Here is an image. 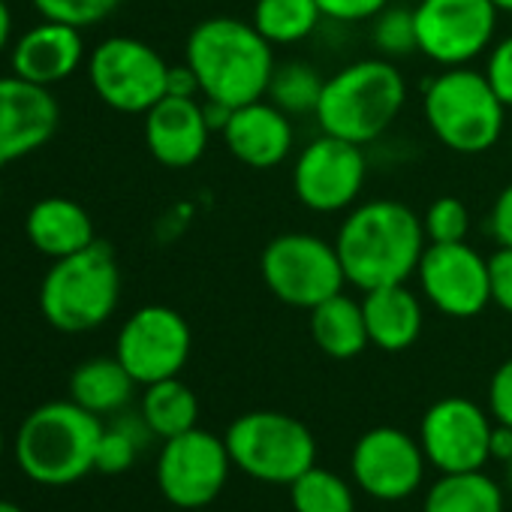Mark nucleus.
<instances>
[{
	"label": "nucleus",
	"instance_id": "1",
	"mask_svg": "<svg viewBox=\"0 0 512 512\" xmlns=\"http://www.w3.org/2000/svg\"><path fill=\"white\" fill-rule=\"evenodd\" d=\"M335 247L347 284L368 293L389 284H407L428 247L422 214L401 199H365L344 211Z\"/></svg>",
	"mask_w": 512,
	"mask_h": 512
},
{
	"label": "nucleus",
	"instance_id": "2",
	"mask_svg": "<svg viewBox=\"0 0 512 512\" xmlns=\"http://www.w3.org/2000/svg\"><path fill=\"white\" fill-rule=\"evenodd\" d=\"M184 61L199 79L205 100L238 109L263 100L275 76V46L235 16H211L187 34Z\"/></svg>",
	"mask_w": 512,
	"mask_h": 512
},
{
	"label": "nucleus",
	"instance_id": "3",
	"mask_svg": "<svg viewBox=\"0 0 512 512\" xmlns=\"http://www.w3.org/2000/svg\"><path fill=\"white\" fill-rule=\"evenodd\" d=\"M407 103V79L389 58H359L335 70L323 82L317 103V124L323 133L371 145L401 115Z\"/></svg>",
	"mask_w": 512,
	"mask_h": 512
},
{
	"label": "nucleus",
	"instance_id": "4",
	"mask_svg": "<svg viewBox=\"0 0 512 512\" xmlns=\"http://www.w3.org/2000/svg\"><path fill=\"white\" fill-rule=\"evenodd\" d=\"M103 428L100 416L79 407L73 398L40 404L19 425L16 461L37 485H73L94 470Z\"/></svg>",
	"mask_w": 512,
	"mask_h": 512
},
{
	"label": "nucleus",
	"instance_id": "5",
	"mask_svg": "<svg viewBox=\"0 0 512 512\" xmlns=\"http://www.w3.org/2000/svg\"><path fill=\"white\" fill-rule=\"evenodd\" d=\"M422 118L431 136L461 157L491 151L506 130V106L482 70L449 67L422 88Z\"/></svg>",
	"mask_w": 512,
	"mask_h": 512
},
{
	"label": "nucleus",
	"instance_id": "6",
	"mask_svg": "<svg viewBox=\"0 0 512 512\" xmlns=\"http://www.w3.org/2000/svg\"><path fill=\"white\" fill-rule=\"evenodd\" d=\"M121 299V269L106 241L61 256L40 287L43 317L64 335H82L103 326Z\"/></svg>",
	"mask_w": 512,
	"mask_h": 512
},
{
	"label": "nucleus",
	"instance_id": "7",
	"mask_svg": "<svg viewBox=\"0 0 512 512\" xmlns=\"http://www.w3.org/2000/svg\"><path fill=\"white\" fill-rule=\"evenodd\" d=\"M226 449L232 464L266 485H293L317 464L314 431L281 410H250L229 422Z\"/></svg>",
	"mask_w": 512,
	"mask_h": 512
},
{
	"label": "nucleus",
	"instance_id": "8",
	"mask_svg": "<svg viewBox=\"0 0 512 512\" xmlns=\"http://www.w3.org/2000/svg\"><path fill=\"white\" fill-rule=\"evenodd\" d=\"M260 275L278 302L299 311H311L347 287L335 241L314 232L275 235L260 253Z\"/></svg>",
	"mask_w": 512,
	"mask_h": 512
},
{
	"label": "nucleus",
	"instance_id": "9",
	"mask_svg": "<svg viewBox=\"0 0 512 512\" xmlns=\"http://www.w3.org/2000/svg\"><path fill=\"white\" fill-rule=\"evenodd\" d=\"M500 10L494 0H419L413 7L419 55L449 67H470L497 40Z\"/></svg>",
	"mask_w": 512,
	"mask_h": 512
},
{
	"label": "nucleus",
	"instance_id": "10",
	"mask_svg": "<svg viewBox=\"0 0 512 512\" xmlns=\"http://www.w3.org/2000/svg\"><path fill=\"white\" fill-rule=\"evenodd\" d=\"M88 76L97 97L124 115H145L166 97L169 64L136 37H109L88 58Z\"/></svg>",
	"mask_w": 512,
	"mask_h": 512
},
{
	"label": "nucleus",
	"instance_id": "11",
	"mask_svg": "<svg viewBox=\"0 0 512 512\" xmlns=\"http://www.w3.org/2000/svg\"><path fill=\"white\" fill-rule=\"evenodd\" d=\"M368 181L365 145L320 133L293 163V193L314 214L350 211Z\"/></svg>",
	"mask_w": 512,
	"mask_h": 512
},
{
	"label": "nucleus",
	"instance_id": "12",
	"mask_svg": "<svg viewBox=\"0 0 512 512\" xmlns=\"http://www.w3.org/2000/svg\"><path fill=\"white\" fill-rule=\"evenodd\" d=\"M232 467L226 440L196 425L163 440L157 455V488L178 509H202L220 497Z\"/></svg>",
	"mask_w": 512,
	"mask_h": 512
},
{
	"label": "nucleus",
	"instance_id": "13",
	"mask_svg": "<svg viewBox=\"0 0 512 512\" xmlns=\"http://www.w3.org/2000/svg\"><path fill=\"white\" fill-rule=\"evenodd\" d=\"M416 284L422 299L449 320L479 317L491 305L488 256L467 241H428L416 269Z\"/></svg>",
	"mask_w": 512,
	"mask_h": 512
},
{
	"label": "nucleus",
	"instance_id": "14",
	"mask_svg": "<svg viewBox=\"0 0 512 512\" xmlns=\"http://www.w3.org/2000/svg\"><path fill=\"white\" fill-rule=\"evenodd\" d=\"M193 335L187 320L169 305H145L118 332L115 356L139 386L178 377L190 359Z\"/></svg>",
	"mask_w": 512,
	"mask_h": 512
},
{
	"label": "nucleus",
	"instance_id": "15",
	"mask_svg": "<svg viewBox=\"0 0 512 512\" xmlns=\"http://www.w3.org/2000/svg\"><path fill=\"white\" fill-rule=\"evenodd\" d=\"M491 434V413L461 395L434 401L419 422L422 452L440 473L482 470L491 461Z\"/></svg>",
	"mask_w": 512,
	"mask_h": 512
},
{
	"label": "nucleus",
	"instance_id": "16",
	"mask_svg": "<svg viewBox=\"0 0 512 512\" xmlns=\"http://www.w3.org/2000/svg\"><path fill=\"white\" fill-rule=\"evenodd\" d=\"M425 467L428 458L419 437L395 425H377L365 431L350 452L353 482L368 497L383 503L413 497L425 479Z\"/></svg>",
	"mask_w": 512,
	"mask_h": 512
},
{
	"label": "nucleus",
	"instance_id": "17",
	"mask_svg": "<svg viewBox=\"0 0 512 512\" xmlns=\"http://www.w3.org/2000/svg\"><path fill=\"white\" fill-rule=\"evenodd\" d=\"M61 121L55 94L22 76L0 79V166L43 148Z\"/></svg>",
	"mask_w": 512,
	"mask_h": 512
},
{
	"label": "nucleus",
	"instance_id": "18",
	"mask_svg": "<svg viewBox=\"0 0 512 512\" xmlns=\"http://www.w3.org/2000/svg\"><path fill=\"white\" fill-rule=\"evenodd\" d=\"M220 136L226 151L250 169H275L296 148L293 115L278 109L269 97L232 109Z\"/></svg>",
	"mask_w": 512,
	"mask_h": 512
},
{
	"label": "nucleus",
	"instance_id": "19",
	"mask_svg": "<svg viewBox=\"0 0 512 512\" xmlns=\"http://www.w3.org/2000/svg\"><path fill=\"white\" fill-rule=\"evenodd\" d=\"M211 127L196 97H163L145 112V145L166 169H190L208 151Z\"/></svg>",
	"mask_w": 512,
	"mask_h": 512
},
{
	"label": "nucleus",
	"instance_id": "20",
	"mask_svg": "<svg viewBox=\"0 0 512 512\" xmlns=\"http://www.w3.org/2000/svg\"><path fill=\"white\" fill-rule=\"evenodd\" d=\"M85 58V40L82 28L64 25V22H43L22 34V40L13 49V70L16 76L52 88L64 79H70Z\"/></svg>",
	"mask_w": 512,
	"mask_h": 512
},
{
	"label": "nucleus",
	"instance_id": "21",
	"mask_svg": "<svg viewBox=\"0 0 512 512\" xmlns=\"http://www.w3.org/2000/svg\"><path fill=\"white\" fill-rule=\"evenodd\" d=\"M365 311V329L371 347L383 353H401L410 350L425 326V308L422 299L407 284H389L368 290L362 296Z\"/></svg>",
	"mask_w": 512,
	"mask_h": 512
},
{
	"label": "nucleus",
	"instance_id": "22",
	"mask_svg": "<svg viewBox=\"0 0 512 512\" xmlns=\"http://www.w3.org/2000/svg\"><path fill=\"white\" fill-rule=\"evenodd\" d=\"M25 232H28V241L40 253L52 256V260H61V256L79 253V250H85L88 244L97 241L91 214L79 202H73L67 196H46V199H40L28 211Z\"/></svg>",
	"mask_w": 512,
	"mask_h": 512
},
{
	"label": "nucleus",
	"instance_id": "23",
	"mask_svg": "<svg viewBox=\"0 0 512 512\" xmlns=\"http://www.w3.org/2000/svg\"><path fill=\"white\" fill-rule=\"evenodd\" d=\"M308 314H311V320H308L311 338L329 359L347 362V359H356L359 353H365V347H371L362 302H356L353 296L338 293V296L320 302L317 308H311Z\"/></svg>",
	"mask_w": 512,
	"mask_h": 512
},
{
	"label": "nucleus",
	"instance_id": "24",
	"mask_svg": "<svg viewBox=\"0 0 512 512\" xmlns=\"http://www.w3.org/2000/svg\"><path fill=\"white\" fill-rule=\"evenodd\" d=\"M139 383L130 377V371L118 362V356H100V359H88L82 362L73 377H70V398L97 413H118L130 404L133 389Z\"/></svg>",
	"mask_w": 512,
	"mask_h": 512
},
{
	"label": "nucleus",
	"instance_id": "25",
	"mask_svg": "<svg viewBox=\"0 0 512 512\" xmlns=\"http://www.w3.org/2000/svg\"><path fill=\"white\" fill-rule=\"evenodd\" d=\"M503 488L482 470L440 473L428 488L422 512H503Z\"/></svg>",
	"mask_w": 512,
	"mask_h": 512
},
{
	"label": "nucleus",
	"instance_id": "26",
	"mask_svg": "<svg viewBox=\"0 0 512 512\" xmlns=\"http://www.w3.org/2000/svg\"><path fill=\"white\" fill-rule=\"evenodd\" d=\"M139 416L154 437L169 440V437H178V434L196 428L199 398L187 383H181L178 377H169V380L145 386Z\"/></svg>",
	"mask_w": 512,
	"mask_h": 512
},
{
	"label": "nucleus",
	"instance_id": "27",
	"mask_svg": "<svg viewBox=\"0 0 512 512\" xmlns=\"http://www.w3.org/2000/svg\"><path fill=\"white\" fill-rule=\"evenodd\" d=\"M323 10L317 0H256L253 4V28L272 46H299L317 34L323 22Z\"/></svg>",
	"mask_w": 512,
	"mask_h": 512
},
{
	"label": "nucleus",
	"instance_id": "28",
	"mask_svg": "<svg viewBox=\"0 0 512 512\" xmlns=\"http://www.w3.org/2000/svg\"><path fill=\"white\" fill-rule=\"evenodd\" d=\"M290 500L296 512H356V497L350 482L320 464L305 470L290 485Z\"/></svg>",
	"mask_w": 512,
	"mask_h": 512
},
{
	"label": "nucleus",
	"instance_id": "29",
	"mask_svg": "<svg viewBox=\"0 0 512 512\" xmlns=\"http://www.w3.org/2000/svg\"><path fill=\"white\" fill-rule=\"evenodd\" d=\"M323 82L326 79L317 73V67H311L305 61H287V64L275 67V76H272L266 97L293 118L314 115L320 94H323Z\"/></svg>",
	"mask_w": 512,
	"mask_h": 512
},
{
	"label": "nucleus",
	"instance_id": "30",
	"mask_svg": "<svg viewBox=\"0 0 512 512\" xmlns=\"http://www.w3.org/2000/svg\"><path fill=\"white\" fill-rule=\"evenodd\" d=\"M371 46L380 58L398 61L419 52L416 46V25L413 10L404 7H386L377 19H371Z\"/></svg>",
	"mask_w": 512,
	"mask_h": 512
},
{
	"label": "nucleus",
	"instance_id": "31",
	"mask_svg": "<svg viewBox=\"0 0 512 512\" xmlns=\"http://www.w3.org/2000/svg\"><path fill=\"white\" fill-rule=\"evenodd\" d=\"M133 419H121L112 428H103L100 443H97V458H94V470L106 473V476H118L127 473L136 461L142 434H136Z\"/></svg>",
	"mask_w": 512,
	"mask_h": 512
},
{
	"label": "nucleus",
	"instance_id": "32",
	"mask_svg": "<svg viewBox=\"0 0 512 512\" xmlns=\"http://www.w3.org/2000/svg\"><path fill=\"white\" fill-rule=\"evenodd\" d=\"M422 226L431 244H449V241H467L470 232V211L458 196H437L425 214Z\"/></svg>",
	"mask_w": 512,
	"mask_h": 512
},
{
	"label": "nucleus",
	"instance_id": "33",
	"mask_svg": "<svg viewBox=\"0 0 512 512\" xmlns=\"http://www.w3.org/2000/svg\"><path fill=\"white\" fill-rule=\"evenodd\" d=\"M31 4L49 22L88 28V25H100L103 19H109L118 10L121 0H31Z\"/></svg>",
	"mask_w": 512,
	"mask_h": 512
},
{
	"label": "nucleus",
	"instance_id": "34",
	"mask_svg": "<svg viewBox=\"0 0 512 512\" xmlns=\"http://www.w3.org/2000/svg\"><path fill=\"white\" fill-rule=\"evenodd\" d=\"M485 79L506 109H512V34L491 43L485 52Z\"/></svg>",
	"mask_w": 512,
	"mask_h": 512
},
{
	"label": "nucleus",
	"instance_id": "35",
	"mask_svg": "<svg viewBox=\"0 0 512 512\" xmlns=\"http://www.w3.org/2000/svg\"><path fill=\"white\" fill-rule=\"evenodd\" d=\"M323 16L329 22H338V25H359V22H371L377 19L386 7L389 0H317Z\"/></svg>",
	"mask_w": 512,
	"mask_h": 512
},
{
	"label": "nucleus",
	"instance_id": "36",
	"mask_svg": "<svg viewBox=\"0 0 512 512\" xmlns=\"http://www.w3.org/2000/svg\"><path fill=\"white\" fill-rule=\"evenodd\" d=\"M488 281H491V305L512 317V247H497L488 256Z\"/></svg>",
	"mask_w": 512,
	"mask_h": 512
},
{
	"label": "nucleus",
	"instance_id": "37",
	"mask_svg": "<svg viewBox=\"0 0 512 512\" xmlns=\"http://www.w3.org/2000/svg\"><path fill=\"white\" fill-rule=\"evenodd\" d=\"M488 413L497 425L512 428V356L488 380Z\"/></svg>",
	"mask_w": 512,
	"mask_h": 512
},
{
	"label": "nucleus",
	"instance_id": "38",
	"mask_svg": "<svg viewBox=\"0 0 512 512\" xmlns=\"http://www.w3.org/2000/svg\"><path fill=\"white\" fill-rule=\"evenodd\" d=\"M488 235L497 247H512V181L494 196L488 211Z\"/></svg>",
	"mask_w": 512,
	"mask_h": 512
},
{
	"label": "nucleus",
	"instance_id": "39",
	"mask_svg": "<svg viewBox=\"0 0 512 512\" xmlns=\"http://www.w3.org/2000/svg\"><path fill=\"white\" fill-rule=\"evenodd\" d=\"M166 94H169V97H202V91H199V79H196V73L187 67V61H184V64L169 67V76H166Z\"/></svg>",
	"mask_w": 512,
	"mask_h": 512
},
{
	"label": "nucleus",
	"instance_id": "40",
	"mask_svg": "<svg viewBox=\"0 0 512 512\" xmlns=\"http://www.w3.org/2000/svg\"><path fill=\"white\" fill-rule=\"evenodd\" d=\"M491 458L497 461H509L512 458V428L506 425H497L494 422V434H491Z\"/></svg>",
	"mask_w": 512,
	"mask_h": 512
},
{
	"label": "nucleus",
	"instance_id": "41",
	"mask_svg": "<svg viewBox=\"0 0 512 512\" xmlns=\"http://www.w3.org/2000/svg\"><path fill=\"white\" fill-rule=\"evenodd\" d=\"M10 37H13V16H10L7 0H0V52H7Z\"/></svg>",
	"mask_w": 512,
	"mask_h": 512
},
{
	"label": "nucleus",
	"instance_id": "42",
	"mask_svg": "<svg viewBox=\"0 0 512 512\" xmlns=\"http://www.w3.org/2000/svg\"><path fill=\"white\" fill-rule=\"evenodd\" d=\"M0 512H25V509L13 500H0Z\"/></svg>",
	"mask_w": 512,
	"mask_h": 512
},
{
	"label": "nucleus",
	"instance_id": "43",
	"mask_svg": "<svg viewBox=\"0 0 512 512\" xmlns=\"http://www.w3.org/2000/svg\"><path fill=\"white\" fill-rule=\"evenodd\" d=\"M494 7H497L500 13H509V16H512V0H494Z\"/></svg>",
	"mask_w": 512,
	"mask_h": 512
},
{
	"label": "nucleus",
	"instance_id": "44",
	"mask_svg": "<svg viewBox=\"0 0 512 512\" xmlns=\"http://www.w3.org/2000/svg\"><path fill=\"white\" fill-rule=\"evenodd\" d=\"M506 479H509V488H512V458L506 461Z\"/></svg>",
	"mask_w": 512,
	"mask_h": 512
},
{
	"label": "nucleus",
	"instance_id": "45",
	"mask_svg": "<svg viewBox=\"0 0 512 512\" xmlns=\"http://www.w3.org/2000/svg\"><path fill=\"white\" fill-rule=\"evenodd\" d=\"M0 455H4V428H0Z\"/></svg>",
	"mask_w": 512,
	"mask_h": 512
},
{
	"label": "nucleus",
	"instance_id": "46",
	"mask_svg": "<svg viewBox=\"0 0 512 512\" xmlns=\"http://www.w3.org/2000/svg\"><path fill=\"white\" fill-rule=\"evenodd\" d=\"M0 196H4V184H0Z\"/></svg>",
	"mask_w": 512,
	"mask_h": 512
},
{
	"label": "nucleus",
	"instance_id": "47",
	"mask_svg": "<svg viewBox=\"0 0 512 512\" xmlns=\"http://www.w3.org/2000/svg\"><path fill=\"white\" fill-rule=\"evenodd\" d=\"M509 151H512V136H509Z\"/></svg>",
	"mask_w": 512,
	"mask_h": 512
}]
</instances>
